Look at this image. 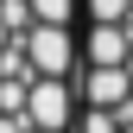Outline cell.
I'll return each instance as SVG.
<instances>
[{"label":"cell","mask_w":133,"mask_h":133,"mask_svg":"<svg viewBox=\"0 0 133 133\" xmlns=\"http://www.w3.org/2000/svg\"><path fill=\"white\" fill-rule=\"evenodd\" d=\"M19 44H25V57H32L38 76H63V82H70V76L82 70V44H76L70 25H32Z\"/></svg>","instance_id":"6da1fadb"},{"label":"cell","mask_w":133,"mask_h":133,"mask_svg":"<svg viewBox=\"0 0 133 133\" xmlns=\"http://www.w3.org/2000/svg\"><path fill=\"white\" fill-rule=\"evenodd\" d=\"M25 114H32V127L63 133L82 108H76V89H70L63 76H38V82H32V95H25Z\"/></svg>","instance_id":"7a4b0ae2"},{"label":"cell","mask_w":133,"mask_h":133,"mask_svg":"<svg viewBox=\"0 0 133 133\" xmlns=\"http://www.w3.org/2000/svg\"><path fill=\"white\" fill-rule=\"evenodd\" d=\"M76 102L82 108H108V114H121L133 102V70L121 63V70H95V63H82L76 70Z\"/></svg>","instance_id":"3957f363"},{"label":"cell","mask_w":133,"mask_h":133,"mask_svg":"<svg viewBox=\"0 0 133 133\" xmlns=\"http://www.w3.org/2000/svg\"><path fill=\"white\" fill-rule=\"evenodd\" d=\"M82 63H95V70L133 63V25H89L82 32Z\"/></svg>","instance_id":"277c9868"},{"label":"cell","mask_w":133,"mask_h":133,"mask_svg":"<svg viewBox=\"0 0 133 133\" xmlns=\"http://www.w3.org/2000/svg\"><path fill=\"white\" fill-rule=\"evenodd\" d=\"M89 25H127L133 19V0H82Z\"/></svg>","instance_id":"5b68a950"},{"label":"cell","mask_w":133,"mask_h":133,"mask_svg":"<svg viewBox=\"0 0 133 133\" xmlns=\"http://www.w3.org/2000/svg\"><path fill=\"white\" fill-rule=\"evenodd\" d=\"M32 13H38V25H76L82 0H32Z\"/></svg>","instance_id":"8992f818"},{"label":"cell","mask_w":133,"mask_h":133,"mask_svg":"<svg viewBox=\"0 0 133 133\" xmlns=\"http://www.w3.org/2000/svg\"><path fill=\"white\" fill-rule=\"evenodd\" d=\"M76 133H127V121L108 114V108H82L76 114Z\"/></svg>","instance_id":"52a82bcc"},{"label":"cell","mask_w":133,"mask_h":133,"mask_svg":"<svg viewBox=\"0 0 133 133\" xmlns=\"http://www.w3.org/2000/svg\"><path fill=\"white\" fill-rule=\"evenodd\" d=\"M127 25H133V19H127Z\"/></svg>","instance_id":"ba28073f"}]
</instances>
